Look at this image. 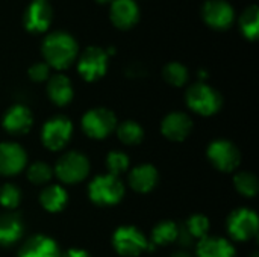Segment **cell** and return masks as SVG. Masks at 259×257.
Returning a JSON list of instances; mask_svg holds the SVG:
<instances>
[{"instance_id": "1", "label": "cell", "mask_w": 259, "mask_h": 257, "mask_svg": "<svg viewBox=\"0 0 259 257\" xmlns=\"http://www.w3.org/2000/svg\"><path fill=\"white\" fill-rule=\"evenodd\" d=\"M42 55L49 67L56 70L68 68L77 55V42L65 32H53L42 42Z\"/></svg>"}, {"instance_id": "2", "label": "cell", "mask_w": 259, "mask_h": 257, "mask_svg": "<svg viewBox=\"0 0 259 257\" xmlns=\"http://www.w3.org/2000/svg\"><path fill=\"white\" fill-rule=\"evenodd\" d=\"M88 195L97 206H114L118 204L124 197V185L120 177L112 174L97 176L88 186Z\"/></svg>"}, {"instance_id": "3", "label": "cell", "mask_w": 259, "mask_h": 257, "mask_svg": "<svg viewBox=\"0 0 259 257\" xmlns=\"http://www.w3.org/2000/svg\"><path fill=\"white\" fill-rule=\"evenodd\" d=\"M185 98H187L188 108L193 112L203 115V117L217 114L223 105V98L219 94V91H215L212 86H209L203 82H199V83H194L193 86H190Z\"/></svg>"}, {"instance_id": "4", "label": "cell", "mask_w": 259, "mask_h": 257, "mask_svg": "<svg viewBox=\"0 0 259 257\" xmlns=\"http://www.w3.org/2000/svg\"><path fill=\"white\" fill-rule=\"evenodd\" d=\"M55 174L62 183H79L90 174V161L79 151H68L58 159L55 165Z\"/></svg>"}, {"instance_id": "5", "label": "cell", "mask_w": 259, "mask_h": 257, "mask_svg": "<svg viewBox=\"0 0 259 257\" xmlns=\"http://www.w3.org/2000/svg\"><path fill=\"white\" fill-rule=\"evenodd\" d=\"M115 251L123 257H138L150 250V244L144 233L134 226H121L112 236Z\"/></svg>"}, {"instance_id": "6", "label": "cell", "mask_w": 259, "mask_h": 257, "mask_svg": "<svg viewBox=\"0 0 259 257\" xmlns=\"http://www.w3.org/2000/svg\"><path fill=\"white\" fill-rule=\"evenodd\" d=\"M117 127V117L106 108H94L82 117V130L93 139L108 138Z\"/></svg>"}, {"instance_id": "7", "label": "cell", "mask_w": 259, "mask_h": 257, "mask_svg": "<svg viewBox=\"0 0 259 257\" xmlns=\"http://www.w3.org/2000/svg\"><path fill=\"white\" fill-rule=\"evenodd\" d=\"M73 135V124L67 117L56 115L47 120L41 130V141L50 151L62 150Z\"/></svg>"}, {"instance_id": "8", "label": "cell", "mask_w": 259, "mask_h": 257, "mask_svg": "<svg viewBox=\"0 0 259 257\" xmlns=\"http://www.w3.org/2000/svg\"><path fill=\"white\" fill-rule=\"evenodd\" d=\"M209 162L223 173L235 171L241 162V153L235 144L228 139H215L208 145L206 150Z\"/></svg>"}, {"instance_id": "9", "label": "cell", "mask_w": 259, "mask_h": 257, "mask_svg": "<svg viewBox=\"0 0 259 257\" xmlns=\"http://www.w3.org/2000/svg\"><path fill=\"white\" fill-rule=\"evenodd\" d=\"M228 232L240 242L253 239L258 235V215L247 208L234 211L228 218Z\"/></svg>"}, {"instance_id": "10", "label": "cell", "mask_w": 259, "mask_h": 257, "mask_svg": "<svg viewBox=\"0 0 259 257\" xmlns=\"http://www.w3.org/2000/svg\"><path fill=\"white\" fill-rule=\"evenodd\" d=\"M108 58H109L108 52L100 47L87 48L77 62V70L80 76L87 82H94L103 77L108 70Z\"/></svg>"}, {"instance_id": "11", "label": "cell", "mask_w": 259, "mask_h": 257, "mask_svg": "<svg viewBox=\"0 0 259 257\" xmlns=\"http://www.w3.org/2000/svg\"><path fill=\"white\" fill-rule=\"evenodd\" d=\"M27 155L17 142L0 144V176H15L26 168Z\"/></svg>"}, {"instance_id": "12", "label": "cell", "mask_w": 259, "mask_h": 257, "mask_svg": "<svg viewBox=\"0 0 259 257\" xmlns=\"http://www.w3.org/2000/svg\"><path fill=\"white\" fill-rule=\"evenodd\" d=\"M33 124V115L24 105H14L6 111L2 120L3 129L14 136H23L30 130Z\"/></svg>"}, {"instance_id": "13", "label": "cell", "mask_w": 259, "mask_h": 257, "mask_svg": "<svg viewBox=\"0 0 259 257\" xmlns=\"http://www.w3.org/2000/svg\"><path fill=\"white\" fill-rule=\"evenodd\" d=\"M24 27L29 32L39 33L46 32L50 26L52 9L47 0H33L24 12Z\"/></svg>"}, {"instance_id": "14", "label": "cell", "mask_w": 259, "mask_h": 257, "mask_svg": "<svg viewBox=\"0 0 259 257\" xmlns=\"http://www.w3.org/2000/svg\"><path fill=\"white\" fill-rule=\"evenodd\" d=\"M191 130H193V121L184 112H171L161 123V132L170 141L181 142L190 136Z\"/></svg>"}, {"instance_id": "15", "label": "cell", "mask_w": 259, "mask_h": 257, "mask_svg": "<svg viewBox=\"0 0 259 257\" xmlns=\"http://www.w3.org/2000/svg\"><path fill=\"white\" fill-rule=\"evenodd\" d=\"M203 20L214 29H228L234 21V9L228 2L209 0L203 6Z\"/></svg>"}, {"instance_id": "16", "label": "cell", "mask_w": 259, "mask_h": 257, "mask_svg": "<svg viewBox=\"0 0 259 257\" xmlns=\"http://www.w3.org/2000/svg\"><path fill=\"white\" fill-rule=\"evenodd\" d=\"M18 257H61V251L52 238L35 235L21 247Z\"/></svg>"}, {"instance_id": "17", "label": "cell", "mask_w": 259, "mask_h": 257, "mask_svg": "<svg viewBox=\"0 0 259 257\" xmlns=\"http://www.w3.org/2000/svg\"><path fill=\"white\" fill-rule=\"evenodd\" d=\"M158 171L153 165L150 164H143L140 167H135L129 173V185L134 191L147 194L155 189L158 185Z\"/></svg>"}, {"instance_id": "18", "label": "cell", "mask_w": 259, "mask_h": 257, "mask_svg": "<svg viewBox=\"0 0 259 257\" xmlns=\"http://www.w3.org/2000/svg\"><path fill=\"white\" fill-rule=\"evenodd\" d=\"M140 17L138 6L134 0H114L111 6V20L118 29L132 27Z\"/></svg>"}, {"instance_id": "19", "label": "cell", "mask_w": 259, "mask_h": 257, "mask_svg": "<svg viewBox=\"0 0 259 257\" xmlns=\"http://www.w3.org/2000/svg\"><path fill=\"white\" fill-rule=\"evenodd\" d=\"M199 257H235L234 245L220 236H205L197 245Z\"/></svg>"}, {"instance_id": "20", "label": "cell", "mask_w": 259, "mask_h": 257, "mask_svg": "<svg viewBox=\"0 0 259 257\" xmlns=\"http://www.w3.org/2000/svg\"><path fill=\"white\" fill-rule=\"evenodd\" d=\"M24 226L18 215L15 214H3L0 215V245L9 247L20 241L23 236Z\"/></svg>"}, {"instance_id": "21", "label": "cell", "mask_w": 259, "mask_h": 257, "mask_svg": "<svg viewBox=\"0 0 259 257\" xmlns=\"http://www.w3.org/2000/svg\"><path fill=\"white\" fill-rule=\"evenodd\" d=\"M47 94L49 98L58 105V106H65L71 101L73 98V86L68 77L64 74H56L49 80L47 85Z\"/></svg>"}, {"instance_id": "22", "label": "cell", "mask_w": 259, "mask_h": 257, "mask_svg": "<svg viewBox=\"0 0 259 257\" xmlns=\"http://www.w3.org/2000/svg\"><path fill=\"white\" fill-rule=\"evenodd\" d=\"M68 201V194L67 191L59 186V185H49L42 189L39 195V203L47 212H59L65 208Z\"/></svg>"}, {"instance_id": "23", "label": "cell", "mask_w": 259, "mask_h": 257, "mask_svg": "<svg viewBox=\"0 0 259 257\" xmlns=\"http://www.w3.org/2000/svg\"><path fill=\"white\" fill-rule=\"evenodd\" d=\"M181 227L173 221H162L159 223L152 232V242L155 247L159 245H170L178 241Z\"/></svg>"}, {"instance_id": "24", "label": "cell", "mask_w": 259, "mask_h": 257, "mask_svg": "<svg viewBox=\"0 0 259 257\" xmlns=\"http://www.w3.org/2000/svg\"><path fill=\"white\" fill-rule=\"evenodd\" d=\"M118 139L126 145H138L144 139V130L137 121H123L117 127Z\"/></svg>"}, {"instance_id": "25", "label": "cell", "mask_w": 259, "mask_h": 257, "mask_svg": "<svg viewBox=\"0 0 259 257\" xmlns=\"http://www.w3.org/2000/svg\"><path fill=\"white\" fill-rule=\"evenodd\" d=\"M240 27H241L243 35L247 39H250V41L256 39L259 32V9L256 5L249 6L243 12L241 18H240Z\"/></svg>"}, {"instance_id": "26", "label": "cell", "mask_w": 259, "mask_h": 257, "mask_svg": "<svg viewBox=\"0 0 259 257\" xmlns=\"http://www.w3.org/2000/svg\"><path fill=\"white\" fill-rule=\"evenodd\" d=\"M234 186L235 189L243 195V197H249L253 198L258 194L259 183L258 179L255 174L249 173V171H240L235 174L234 177Z\"/></svg>"}, {"instance_id": "27", "label": "cell", "mask_w": 259, "mask_h": 257, "mask_svg": "<svg viewBox=\"0 0 259 257\" xmlns=\"http://www.w3.org/2000/svg\"><path fill=\"white\" fill-rule=\"evenodd\" d=\"M164 79L173 86H184L188 80V70L179 62H170L164 67Z\"/></svg>"}, {"instance_id": "28", "label": "cell", "mask_w": 259, "mask_h": 257, "mask_svg": "<svg viewBox=\"0 0 259 257\" xmlns=\"http://www.w3.org/2000/svg\"><path fill=\"white\" fill-rule=\"evenodd\" d=\"M187 232L190 233V236L194 239H203L205 236H208L209 232V220L205 215L196 214L193 217L188 218L187 221Z\"/></svg>"}, {"instance_id": "29", "label": "cell", "mask_w": 259, "mask_h": 257, "mask_svg": "<svg viewBox=\"0 0 259 257\" xmlns=\"http://www.w3.org/2000/svg\"><path fill=\"white\" fill-rule=\"evenodd\" d=\"M106 167L109 174L120 177L129 168V156L123 151H111L106 158Z\"/></svg>"}, {"instance_id": "30", "label": "cell", "mask_w": 259, "mask_h": 257, "mask_svg": "<svg viewBox=\"0 0 259 257\" xmlns=\"http://www.w3.org/2000/svg\"><path fill=\"white\" fill-rule=\"evenodd\" d=\"M52 176H53V170L44 162H35L27 170V179L33 185H46L50 182Z\"/></svg>"}, {"instance_id": "31", "label": "cell", "mask_w": 259, "mask_h": 257, "mask_svg": "<svg viewBox=\"0 0 259 257\" xmlns=\"http://www.w3.org/2000/svg\"><path fill=\"white\" fill-rule=\"evenodd\" d=\"M21 201V192L17 186L6 183L0 188V204L6 209H15Z\"/></svg>"}, {"instance_id": "32", "label": "cell", "mask_w": 259, "mask_h": 257, "mask_svg": "<svg viewBox=\"0 0 259 257\" xmlns=\"http://www.w3.org/2000/svg\"><path fill=\"white\" fill-rule=\"evenodd\" d=\"M49 74H50V67L47 64H44V62L33 64L29 68V77L33 82H44V80L49 79Z\"/></svg>"}, {"instance_id": "33", "label": "cell", "mask_w": 259, "mask_h": 257, "mask_svg": "<svg viewBox=\"0 0 259 257\" xmlns=\"http://www.w3.org/2000/svg\"><path fill=\"white\" fill-rule=\"evenodd\" d=\"M61 257H91V254L85 250H80V248H70Z\"/></svg>"}, {"instance_id": "34", "label": "cell", "mask_w": 259, "mask_h": 257, "mask_svg": "<svg viewBox=\"0 0 259 257\" xmlns=\"http://www.w3.org/2000/svg\"><path fill=\"white\" fill-rule=\"evenodd\" d=\"M173 257H191L190 254H187V253H178V254H175Z\"/></svg>"}, {"instance_id": "35", "label": "cell", "mask_w": 259, "mask_h": 257, "mask_svg": "<svg viewBox=\"0 0 259 257\" xmlns=\"http://www.w3.org/2000/svg\"><path fill=\"white\" fill-rule=\"evenodd\" d=\"M96 2H99V3H102V5H103V3H108L109 0H96Z\"/></svg>"}]
</instances>
